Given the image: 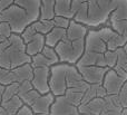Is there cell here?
I'll use <instances>...</instances> for the list:
<instances>
[{"label": "cell", "mask_w": 127, "mask_h": 115, "mask_svg": "<svg viewBox=\"0 0 127 115\" xmlns=\"http://www.w3.org/2000/svg\"><path fill=\"white\" fill-rule=\"evenodd\" d=\"M39 95H40L39 92H37L35 88H33V89H31V91L27 92V93L24 94V95H21V96H20V98H21L24 105L31 106V105L33 104V102H35V101L39 97Z\"/></svg>", "instance_id": "obj_30"}, {"label": "cell", "mask_w": 127, "mask_h": 115, "mask_svg": "<svg viewBox=\"0 0 127 115\" xmlns=\"http://www.w3.org/2000/svg\"><path fill=\"white\" fill-rule=\"evenodd\" d=\"M45 46H46V38H45V35L37 33L35 35V37L29 42L26 44V53L28 54L30 57H32V56L41 53Z\"/></svg>", "instance_id": "obj_17"}, {"label": "cell", "mask_w": 127, "mask_h": 115, "mask_svg": "<svg viewBox=\"0 0 127 115\" xmlns=\"http://www.w3.org/2000/svg\"><path fill=\"white\" fill-rule=\"evenodd\" d=\"M13 3L21 7L27 12L30 22L37 21L40 17V0H12Z\"/></svg>", "instance_id": "obj_11"}, {"label": "cell", "mask_w": 127, "mask_h": 115, "mask_svg": "<svg viewBox=\"0 0 127 115\" xmlns=\"http://www.w3.org/2000/svg\"><path fill=\"white\" fill-rule=\"evenodd\" d=\"M13 34L11 26L7 21H0V36L4 38H9Z\"/></svg>", "instance_id": "obj_38"}, {"label": "cell", "mask_w": 127, "mask_h": 115, "mask_svg": "<svg viewBox=\"0 0 127 115\" xmlns=\"http://www.w3.org/2000/svg\"><path fill=\"white\" fill-rule=\"evenodd\" d=\"M105 98L95 97L94 100L89 101L88 103L80 104L78 106L79 114H92V115H100L101 112L105 110Z\"/></svg>", "instance_id": "obj_15"}, {"label": "cell", "mask_w": 127, "mask_h": 115, "mask_svg": "<svg viewBox=\"0 0 127 115\" xmlns=\"http://www.w3.org/2000/svg\"><path fill=\"white\" fill-rule=\"evenodd\" d=\"M115 9L109 17L108 25L117 20H127V0H113Z\"/></svg>", "instance_id": "obj_18"}, {"label": "cell", "mask_w": 127, "mask_h": 115, "mask_svg": "<svg viewBox=\"0 0 127 115\" xmlns=\"http://www.w3.org/2000/svg\"><path fill=\"white\" fill-rule=\"evenodd\" d=\"M77 67L80 66H100L106 67L105 59H104V54L95 53V51L85 50L80 59L77 62Z\"/></svg>", "instance_id": "obj_13"}, {"label": "cell", "mask_w": 127, "mask_h": 115, "mask_svg": "<svg viewBox=\"0 0 127 115\" xmlns=\"http://www.w3.org/2000/svg\"><path fill=\"white\" fill-rule=\"evenodd\" d=\"M36 34H37V31H36L35 27H33L32 24H30L24 29V31L20 34V36H21V38H22L25 44H27V42H29L33 37H35Z\"/></svg>", "instance_id": "obj_34"}, {"label": "cell", "mask_w": 127, "mask_h": 115, "mask_svg": "<svg viewBox=\"0 0 127 115\" xmlns=\"http://www.w3.org/2000/svg\"><path fill=\"white\" fill-rule=\"evenodd\" d=\"M30 64L33 68H37V67H51L53 65H56L53 60H50L49 58H47L46 56L41 53L32 56V57H31Z\"/></svg>", "instance_id": "obj_25"}, {"label": "cell", "mask_w": 127, "mask_h": 115, "mask_svg": "<svg viewBox=\"0 0 127 115\" xmlns=\"http://www.w3.org/2000/svg\"><path fill=\"white\" fill-rule=\"evenodd\" d=\"M104 59L105 65L108 68H114L117 64V53L116 50H106L104 53Z\"/></svg>", "instance_id": "obj_31"}, {"label": "cell", "mask_w": 127, "mask_h": 115, "mask_svg": "<svg viewBox=\"0 0 127 115\" xmlns=\"http://www.w3.org/2000/svg\"><path fill=\"white\" fill-rule=\"evenodd\" d=\"M72 20L87 26L88 22V3L83 0H71Z\"/></svg>", "instance_id": "obj_14"}, {"label": "cell", "mask_w": 127, "mask_h": 115, "mask_svg": "<svg viewBox=\"0 0 127 115\" xmlns=\"http://www.w3.org/2000/svg\"><path fill=\"white\" fill-rule=\"evenodd\" d=\"M49 77H50V67H37L33 68L32 79L30 82L37 92H39L40 94H46L50 92Z\"/></svg>", "instance_id": "obj_7"}, {"label": "cell", "mask_w": 127, "mask_h": 115, "mask_svg": "<svg viewBox=\"0 0 127 115\" xmlns=\"http://www.w3.org/2000/svg\"><path fill=\"white\" fill-rule=\"evenodd\" d=\"M89 27L86 25L76 22L75 20H70V24L68 28L66 29V38L69 40H78V39H85L89 31Z\"/></svg>", "instance_id": "obj_16"}, {"label": "cell", "mask_w": 127, "mask_h": 115, "mask_svg": "<svg viewBox=\"0 0 127 115\" xmlns=\"http://www.w3.org/2000/svg\"><path fill=\"white\" fill-rule=\"evenodd\" d=\"M31 63V57L26 53V44L19 34H12L0 42V67L8 69Z\"/></svg>", "instance_id": "obj_1"}, {"label": "cell", "mask_w": 127, "mask_h": 115, "mask_svg": "<svg viewBox=\"0 0 127 115\" xmlns=\"http://www.w3.org/2000/svg\"><path fill=\"white\" fill-rule=\"evenodd\" d=\"M11 83H16L12 69L0 67V84L6 86V85H9V84H11Z\"/></svg>", "instance_id": "obj_28"}, {"label": "cell", "mask_w": 127, "mask_h": 115, "mask_svg": "<svg viewBox=\"0 0 127 115\" xmlns=\"http://www.w3.org/2000/svg\"><path fill=\"white\" fill-rule=\"evenodd\" d=\"M122 111H119V110H104L100 115H121Z\"/></svg>", "instance_id": "obj_44"}, {"label": "cell", "mask_w": 127, "mask_h": 115, "mask_svg": "<svg viewBox=\"0 0 127 115\" xmlns=\"http://www.w3.org/2000/svg\"><path fill=\"white\" fill-rule=\"evenodd\" d=\"M55 16H62L68 19H72L74 15L71 12V0H56Z\"/></svg>", "instance_id": "obj_22"}, {"label": "cell", "mask_w": 127, "mask_h": 115, "mask_svg": "<svg viewBox=\"0 0 127 115\" xmlns=\"http://www.w3.org/2000/svg\"><path fill=\"white\" fill-rule=\"evenodd\" d=\"M70 20L71 19H68V18L62 17V16H55L53 19L54 25L55 27H59V28H64V29H67L68 26L70 24Z\"/></svg>", "instance_id": "obj_36"}, {"label": "cell", "mask_w": 127, "mask_h": 115, "mask_svg": "<svg viewBox=\"0 0 127 115\" xmlns=\"http://www.w3.org/2000/svg\"><path fill=\"white\" fill-rule=\"evenodd\" d=\"M107 95H108L107 91H106L105 87L103 86V84H98V86H97V97L105 98Z\"/></svg>", "instance_id": "obj_40"}, {"label": "cell", "mask_w": 127, "mask_h": 115, "mask_svg": "<svg viewBox=\"0 0 127 115\" xmlns=\"http://www.w3.org/2000/svg\"><path fill=\"white\" fill-rule=\"evenodd\" d=\"M77 67V66H76ZM79 73L83 76V79L89 85L93 84H103L104 77L108 72V67L100 66H80L77 67Z\"/></svg>", "instance_id": "obj_6"}, {"label": "cell", "mask_w": 127, "mask_h": 115, "mask_svg": "<svg viewBox=\"0 0 127 115\" xmlns=\"http://www.w3.org/2000/svg\"><path fill=\"white\" fill-rule=\"evenodd\" d=\"M56 0H40L39 20H53L55 17Z\"/></svg>", "instance_id": "obj_21"}, {"label": "cell", "mask_w": 127, "mask_h": 115, "mask_svg": "<svg viewBox=\"0 0 127 115\" xmlns=\"http://www.w3.org/2000/svg\"><path fill=\"white\" fill-rule=\"evenodd\" d=\"M64 96H65V98L70 104L78 107L81 104V101H83L84 92H80L76 88H67L65 94H64Z\"/></svg>", "instance_id": "obj_24"}, {"label": "cell", "mask_w": 127, "mask_h": 115, "mask_svg": "<svg viewBox=\"0 0 127 115\" xmlns=\"http://www.w3.org/2000/svg\"><path fill=\"white\" fill-rule=\"evenodd\" d=\"M118 97H119L121 106L123 107V109H127V94L126 93H119Z\"/></svg>", "instance_id": "obj_42"}, {"label": "cell", "mask_w": 127, "mask_h": 115, "mask_svg": "<svg viewBox=\"0 0 127 115\" xmlns=\"http://www.w3.org/2000/svg\"><path fill=\"white\" fill-rule=\"evenodd\" d=\"M121 115H127V109H123V111H122Z\"/></svg>", "instance_id": "obj_48"}, {"label": "cell", "mask_w": 127, "mask_h": 115, "mask_svg": "<svg viewBox=\"0 0 127 115\" xmlns=\"http://www.w3.org/2000/svg\"><path fill=\"white\" fill-rule=\"evenodd\" d=\"M125 82L126 79L117 75V73L113 68H109L106 73L105 77H104L103 86L107 91L108 95H117V94L121 93V89Z\"/></svg>", "instance_id": "obj_8"}, {"label": "cell", "mask_w": 127, "mask_h": 115, "mask_svg": "<svg viewBox=\"0 0 127 115\" xmlns=\"http://www.w3.org/2000/svg\"><path fill=\"white\" fill-rule=\"evenodd\" d=\"M126 42H127L126 37L119 35V34H116L114 37L110 38V39L106 42V46H107L108 50H116V49L121 48V47H124Z\"/></svg>", "instance_id": "obj_26"}, {"label": "cell", "mask_w": 127, "mask_h": 115, "mask_svg": "<svg viewBox=\"0 0 127 115\" xmlns=\"http://www.w3.org/2000/svg\"><path fill=\"white\" fill-rule=\"evenodd\" d=\"M32 25L35 27L36 31L42 34V35H47L55 27L53 20H37V21L32 22Z\"/></svg>", "instance_id": "obj_27"}, {"label": "cell", "mask_w": 127, "mask_h": 115, "mask_svg": "<svg viewBox=\"0 0 127 115\" xmlns=\"http://www.w3.org/2000/svg\"><path fill=\"white\" fill-rule=\"evenodd\" d=\"M97 86H98V84L89 85V87H88V88L86 89V92L84 93V97H83V101H81V104L88 103L89 101L97 97Z\"/></svg>", "instance_id": "obj_33"}, {"label": "cell", "mask_w": 127, "mask_h": 115, "mask_svg": "<svg viewBox=\"0 0 127 115\" xmlns=\"http://www.w3.org/2000/svg\"><path fill=\"white\" fill-rule=\"evenodd\" d=\"M0 21H7L11 26L13 34L19 35L28 25L31 24L26 11L15 3L0 12Z\"/></svg>", "instance_id": "obj_4"}, {"label": "cell", "mask_w": 127, "mask_h": 115, "mask_svg": "<svg viewBox=\"0 0 127 115\" xmlns=\"http://www.w3.org/2000/svg\"><path fill=\"white\" fill-rule=\"evenodd\" d=\"M12 73L15 75L16 83H20L24 80H31L33 75V67L31 66L30 63H28V64L12 68Z\"/></svg>", "instance_id": "obj_19"}, {"label": "cell", "mask_w": 127, "mask_h": 115, "mask_svg": "<svg viewBox=\"0 0 127 115\" xmlns=\"http://www.w3.org/2000/svg\"><path fill=\"white\" fill-rule=\"evenodd\" d=\"M7 38H4V37H2V36H0V42H2L3 40H6Z\"/></svg>", "instance_id": "obj_49"}, {"label": "cell", "mask_w": 127, "mask_h": 115, "mask_svg": "<svg viewBox=\"0 0 127 115\" xmlns=\"http://www.w3.org/2000/svg\"><path fill=\"white\" fill-rule=\"evenodd\" d=\"M41 54H44L47 58H49L50 60H53L55 64H58L59 63V57H58L57 53H56V49L54 47H49V46H45L44 49H42Z\"/></svg>", "instance_id": "obj_35"}, {"label": "cell", "mask_w": 127, "mask_h": 115, "mask_svg": "<svg viewBox=\"0 0 127 115\" xmlns=\"http://www.w3.org/2000/svg\"><path fill=\"white\" fill-rule=\"evenodd\" d=\"M54 101H55V95L50 92L46 94H40L39 97L33 102L30 107L33 114H49Z\"/></svg>", "instance_id": "obj_12"}, {"label": "cell", "mask_w": 127, "mask_h": 115, "mask_svg": "<svg viewBox=\"0 0 127 115\" xmlns=\"http://www.w3.org/2000/svg\"><path fill=\"white\" fill-rule=\"evenodd\" d=\"M18 85H19V83H11L9 85H6L3 91V95H2V101H8L10 98H12L13 96H17Z\"/></svg>", "instance_id": "obj_29"}, {"label": "cell", "mask_w": 127, "mask_h": 115, "mask_svg": "<svg viewBox=\"0 0 127 115\" xmlns=\"http://www.w3.org/2000/svg\"><path fill=\"white\" fill-rule=\"evenodd\" d=\"M121 93H126L127 94V80L124 83L123 87H122V89H121Z\"/></svg>", "instance_id": "obj_46"}, {"label": "cell", "mask_w": 127, "mask_h": 115, "mask_svg": "<svg viewBox=\"0 0 127 115\" xmlns=\"http://www.w3.org/2000/svg\"><path fill=\"white\" fill-rule=\"evenodd\" d=\"M78 114V107L70 104L64 95L55 96L49 115H76Z\"/></svg>", "instance_id": "obj_9"}, {"label": "cell", "mask_w": 127, "mask_h": 115, "mask_svg": "<svg viewBox=\"0 0 127 115\" xmlns=\"http://www.w3.org/2000/svg\"><path fill=\"white\" fill-rule=\"evenodd\" d=\"M3 91H4V86L0 84V105H1V102H2V95H3Z\"/></svg>", "instance_id": "obj_45"}, {"label": "cell", "mask_w": 127, "mask_h": 115, "mask_svg": "<svg viewBox=\"0 0 127 115\" xmlns=\"http://www.w3.org/2000/svg\"><path fill=\"white\" fill-rule=\"evenodd\" d=\"M33 89V86L31 84L30 80H24V82H20L19 85H18V96H21L24 94H26L27 92Z\"/></svg>", "instance_id": "obj_37"}, {"label": "cell", "mask_w": 127, "mask_h": 115, "mask_svg": "<svg viewBox=\"0 0 127 115\" xmlns=\"http://www.w3.org/2000/svg\"><path fill=\"white\" fill-rule=\"evenodd\" d=\"M69 64L58 63L50 67L49 88L55 96L64 95L67 89V71Z\"/></svg>", "instance_id": "obj_5"}, {"label": "cell", "mask_w": 127, "mask_h": 115, "mask_svg": "<svg viewBox=\"0 0 127 115\" xmlns=\"http://www.w3.org/2000/svg\"><path fill=\"white\" fill-rule=\"evenodd\" d=\"M85 50L104 54L107 50L106 42L100 38L97 29H89L85 38Z\"/></svg>", "instance_id": "obj_10"}, {"label": "cell", "mask_w": 127, "mask_h": 115, "mask_svg": "<svg viewBox=\"0 0 127 115\" xmlns=\"http://www.w3.org/2000/svg\"><path fill=\"white\" fill-rule=\"evenodd\" d=\"M55 49L59 57V63L76 65L85 51V39L69 40L65 37Z\"/></svg>", "instance_id": "obj_3"}, {"label": "cell", "mask_w": 127, "mask_h": 115, "mask_svg": "<svg viewBox=\"0 0 127 115\" xmlns=\"http://www.w3.org/2000/svg\"><path fill=\"white\" fill-rule=\"evenodd\" d=\"M22 105H24V103H22L21 98L17 95V96H13L12 98H10L8 101H2L0 106L3 107L10 115H15L20 110V107Z\"/></svg>", "instance_id": "obj_23"}, {"label": "cell", "mask_w": 127, "mask_h": 115, "mask_svg": "<svg viewBox=\"0 0 127 115\" xmlns=\"http://www.w3.org/2000/svg\"><path fill=\"white\" fill-rule=\"evenodd\" d=\"M15 115H35V114H33V112H32V110H31L30 106L22 105V106L20 107V110Z\"/></svg>", "instance_id": "obj_39"}, {"label": "cell", "mask_w": 127, "mask_h": 115, "mask_svg": "<svg viewBox=\"0 0 127 115\" xmlns=\"http://www.w3.org/2000/svg\"><path fill=\"white\" fill-rule=\"evenodd\" d=\"M123 49H124V50H125V53L127 54V42H126V44H125V46H124V47H123Z\"/></svg>", "instance_id": "obj_50"}, {"label": "cell", "mask_w": 127, "mask_h": 115, "mask_svg": "<svg viewBox=\"0 0 127 115\" xmlns=\"http://www.w3.org/2000/svg\"><path fill=\"white\" fill-rule=\"evenodd\" d=\"M109 26L116 31L117 34L127 38V20H117L109 24Z\"/></svg>", "instance_id": "obj_32"}, {"label": "cell", "mask_w": 127, "mask_h": 115, "mask_svg": "<svg viewBox=\"0 0 127 115\" xmlns=\"http://www.w3.org/2000/svg\"><path fill=\"white\" fill-rule=\"evenodd\" d=\"M79 115H92V114H79Z\"/></svg>", "instance_id": "obj_51"}, {"label": "cell", "mask_w": 127, "mask_h": 115, "mask_svg": "<svg viewBox=\"0 0 127 115\" xmlns=\"http://www.w3.org/2000/svg\"><path fill=\"white\" fill-rule=\"evenodd\" d=\"M13 3L12 0H0V12L6 10L8 7H10Z\"/></svg>", "instance_id": "obj_43"}, {"label": "cell", "mask_w": 127, "mask_h": 115, "mask_svg": "<svg viewBox=\"0 0 127 115\" xmlns=\"http://www.w3.org/2000/svg\"><path fill=\"white\" fill-rule=\"evenodd\" d=\"M0 115H10L2 106H0Z\"/></svg>", "instance_id": "obj_47"}, {"label": "cell", "mask_w": 127, "mask_h": 115, "mask_svg": "<svg viewBox=\"0 0 127 115\" xmlns=\"http://www.w3.org/2000/svg\"><path fill=\"white\" fill-rule=\"evenodd\" d=\"M65 37H66V29L59 28V27H54L47 35H45L46 45L55 48Z\"/></svg>", "instance_id": "obj_20"}, {"label": "cell", "mask_w": 127, "mask_h": 115, "mask_svg": "<svg viewBox=\"0 0 127 115\" xmlns=\"http://www.w3.org/2000/svg\"><path fill=\"white\" fill-rule=\"evenodd\" d=\"M113 69H114V71L117 73V75H119L122 78H124V79L127 80V72L123 68V67H119V66H117V65H116V66H115Z\"/></svg>", "instance_id": "obj_41"}, {"label": "cell", "mask_w": 127, "mask_h": 115, "mask_svg": "<svg viewBox=\"0 0 127 115\" xmlns=\"http://www.w3.org/2000/svg\"><path fill=\"white\" fill-rule=\"evenodd\" d=\"M83 1H86V2H88V0H83Z\"/></svg>", "instance_id": "obj_52"}, {"label": "cell", "mask_w": 127, "mask_h": 115, "mask_svg": "<svg viewBox=\"0 0 127 115\" xmlns=\"http://www.w3.org/2000/svg\"><path fill=\"white\" fill-rule=\"evenodd\" d=\"M88 22L87 26L96 29L108 24L109 17L114 11L115 6L113 0H88Z\"/></svg>", "instance_id": "obj_2"}]
</instances>
